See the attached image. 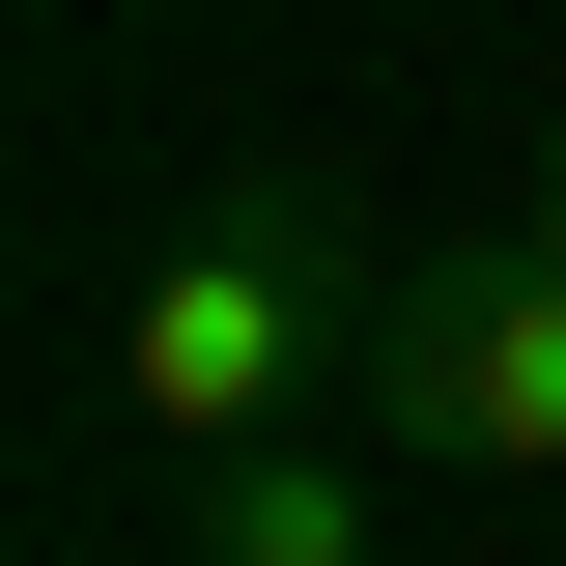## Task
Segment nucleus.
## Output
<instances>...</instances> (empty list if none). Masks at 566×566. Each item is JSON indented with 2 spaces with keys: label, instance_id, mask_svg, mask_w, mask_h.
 Returning a JSON list of instances; mask_svg holds the SVG:
<instances>
[{
  "label": "nucleus",
  "instance_id": "obj_1",
  "mask_svg": "<svg viewBox=\"0 0 566 566\" xmlns=\"http://www.w3.org/2000/svg\"><path fill=\"white\" fill-rule=\"evenodd\" d=\"M368 312H397V255H368V199H340V170H227V199L142 255L114 397L170 424V453H283L312 397H368Z\"/></svg>",
  "mask_w": 566,
  "mask_h": 566
},
{
  "label": "nucleus",
  "instance_id": "obj_2",
  "mask_svg": "<svg viewBox=\"0 0 566 566\" xmlns=\"http://www.w3.org/2000/svg\"><path fill=\"white\" fill-rule=\"evenodd\" d=\"M368 453L397 482H538L566 453V227H424L397 312H368Z\"/></svg>",
  "mask_w": 566,
  "mask_h": 566
},
{
  "label": "nucleus",
  "instance_id": "obj_3",
  "mask_svg": "<svg viewBox=\"0 0 566 566\" xmlns=\"http://www.w3.org/2000/svg\"><path fill=\"white\" fill-rule=\"evenodd\" d=\"M368 510H397V453H340V424L199 453V566H368Z\"/></svg>",
  "mask_w": 566,
  "mask_h": 566
},
{
  "label": "nucleus",
  "instance_id": "obj_4",
  "mask_svg": "<svg viewBox=\"0 0 566 566\" xmlns=\"http://www.w3.org/2000/svg\"><path fill=\"white\" fill-rule=\"evenodd\" d=\"M538 227H566V114H538Z\"/></svg>",
  "mask_w": 566,
  "mask_h": 566
}]
</instances>
